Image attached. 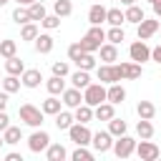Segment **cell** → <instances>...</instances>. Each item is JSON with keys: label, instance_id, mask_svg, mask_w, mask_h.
Masks as SVG:
<instances>
[{"label": "cell", "instance_id": "1", "mask_svg": "<svg viewBox=\"0 0 161 161\" xmlns=\"http://www.w3.org/2000/svg\"><path fill=\"white\" fill-rule=\"evenodd\" d=\"M18 116H20L23 123H28V126H33V128H38V126L43 123V108H35L33 103H23V106L18 108Z\"/></svg>", "mask_w": 161, "mask_h": 161}, {"label": "cell", "instance_id": "2", "mask_svg": "<svg viewBox=\"0 0 161 161\" xmlns=\"http://www.w3.org/2000/svg\"><path fill=\"white\" fill-rule=\"evenodd\" d=\"M108 96V91L103 88V83H91L88 88H83V103H88V106H98V103H103V101H108L106 98Z\"/></svg>", "mask_w": 161, "mask_h": 161}, {"label": "cell", "instance_id": "3", "mask_svg": "<svg viewBox=\"0 0 161 161\" xmlns=\"http://www.w3.org/2000/svg\"><path fill=\"white\" fill-rule=\"evenodd\" d=\"M68 136H70V141H73L75 146H88L91 138H93V133L88 131L86 123H73V126L68 128Z\"/></svg>", "mask_w": 161, "mask_h": 161}, {"label": "cell", "instance_id": "4", "mask_svg": "<svg viewBox=\"0 0 161 161\" xmlns=\"http://www.w3.org/2000/svg\"><path fill=\"white\" fill-rule=\"evenodd\" d=\"M96 75H98V80L101 83H118V80H123L121 78V70H118V65H113V63H106V65H101L98 70H96Z\"/></svg>", "mask_w": 161, "mask_h": 161}, {"label": "cell", "instance_id": "5", "mask_svg": "<svg viewBox=\"0 0 161 161\" xmlns=\"http://www.w3.org/2000/svg\"><path fill=\"white\" fill-rule=\"evenodd\" d=\"M113 151H116L118 158H128V156L136 151V141L123 133V136H118V141H113Z\"/></svg>", "mask_w": 161, "mask_h": 161}, {"label": "cell", "instance_id": "6", "mask_svg": "<svg viewBox=\"0 0 161 161\" xmlns=\"http://www.w3.org/2000/svg\"><path fill=\"white\" fill-rule=\"evenodd\" d=\"M136 153H138V158H141V161H156V158H158V153H161V148H158L156 143H151L148 138H143V141L136 146Z\"/></svg>", "mask_w": 161, "mask_h": 161}, {"label": "cell", "instance_id": "7", "mask_svg": "<svg viewBox=\"0 0 161 161\" xmlns=\"http://www.w3.org/2000/svg\"><path fill=\"white\" fill-rule=\"evenodd\" d=\"M48 146H50V136L45 133V131H35L30 138H28V148L33 151V153H40V151H48Z\"/></svg>", "mask_w": 161, "mask_h": 161}, {"label": "cell", "instance_id": "8", "mask_svg": "<svg viewBox=\"0 0 161 161\" xmlns=\"http://www.w3.org/2000/svg\"><path fill=\"white\" fill-rule=\"evenodd\" d=\"M128 55H131V60H136V63H143V60H148L151 58V48L138 38L136 43H131V48H128Z\"/></svg>", "mask_w": 161, "mask_h": 161}, {"label": "cell", "instance_id": "9", "mask_svg": "<svg viewBox=\"0 0 161 161\" xmlns=\"http://www.w3.org/2000/svg\"><path fill=\"white\" fill-rule=\"evenodd\" d=\"M91 143L96 146V151H98V153H106L108 148H113V141H111V131H98V133H93Z\"/></svg>", "mask_w": 161, "mask_h": 161}, {"label": "cell", "instance_id": "10", "mask_svg": "<svg viewBox=\"0 0 161 161\" xmlns=\"http://www.w3.org/2000/svg\"><path fill=\"white\" fill-rule=\"evenodd\" d=\"M118 70H121V78H128V80H136V78H141V73H143L141 63H136V60H131V63H118Z\"/></svg>", "mask_w": 161, "mask_h": 161}, {"label": "cell", "instance_id": "11", "mask_svg": "<svg viewBox=\"0 0 161 161\" xmlns=\"http://www.w3.org/2000/svg\"><path fill=\"white\" fill-rule=\"evenodd\" d=\"M158 28H161L158 20H146V18H143V20L138 23V38H141V40H148L151 35L158 33Z\"/></svg>", "mask_w": 161, "mask_h": 161}, {"label": "cell", "instance_id": "12", "mask_svg": "<svg viewBox=\"0 0 161 161\" xmlns=\"http://www.w3.org/2000/svg\"><path fill=\"white\" fill-rule=\"evenodd\" d=\"M60 96H63V103H65L68 108H78V106H80V101H83L80 88H75V86H73V88H65Z\"/></svg>", "mask_w": 161, "mask_h": 161}, {"label": "cell", "instance_id": "13", "mask_svg": "<svg viewBox=\"0 0 161 161\" xmlns=\"http://www.w3.org/2000/svg\"><path fill=\"white\" fill-rule=\"evenodd\" d=\"M106 15H108V10H106L103 5H91V10H88V23H91V25H101V23H106Z\"/></svg>", "mask_w": 161, "mask_h": 161}, {"label": "cell", "instance_id": "14", "mask_svg": "<svg viewBox=\"0 0 161 161\" xmlns=\"http://www.w3.org/2000/svg\"><path fill=\"white\" fill-rule=\"evenodd\" d=\"M93 116H96L98 121H111V118L116 116L113 103H111V101H108V103H106V101H103V103H98V106H96V111H93Z\"/></svg>", "mask_w": 161, "mask_h": 161}, {"label": "cell", "instance_id": "15", "mask_svg": "<svg viewBox=\"0 0 161 161\" xmlns=\"http://www.w3.org/2000/svg\"><path fill=\"white\" fill-rule=\"evenodd\" d=\"M5 70H8L10 75H23V73H25V63H23L18 55L5 58Z\"/></svg>", "mask_w": 161, "mask_h": 161}, {"label": "cell", "instance_id": "16", "mask_svg": "<svg viewBox=\"0 0 161 161\" xmlns=\"http://www.w3.org/2000/svg\"><path fill=\"white\" fill-rule=\"evenodd\" d=\"M40 80H43V75H40V70H35V68H30V70L23 73V86H25V88H38Z\"/></svg>", "mask_w": 161, "mask_h": 161}, {"label": "cell", "instance_id": "17", "mask_svg": "<svg viewBox=\"0 0 161 161\" xmlns=\"http://www.w3.org/2000/svg\"><path fill=\"white\" fill-rule=\"evenodd\" d=\"M35 50H38V53H50V50H53V38H50L48 33H40V35L35 38Z\"/></svg>", "mask_w": 161, "mask_h": 161}, {"label": "cell", "instance_id": "18", "mask_svg": "<svg viewBox=\"0 0 161 161\" xmlns=\"http://www.w3.org/2000/svg\"><path fill=\"white\" fill-rule=\"evenodd\" d=\"M98 50H101V60H106V63L118 60V50H116V45H113V43H103Z\"/></svg>", "mask_w": 161, "mask_h": 161}, {"label": "cell", "instance_id": "19", "mask_svg": "<svg viewBox=\"0 0 161 161\" xmlns=\"http://www.w3.org/2000/svg\"><path fill=\"white\" fill-rule=\"evenodd\" d=\"M48 93L50 96H58V93H63L65 91V80H63V75H53V78H48Z\"/></svg>", "mask_w": 161, "mask_h": 161}, {"label": "cell", "instance_id": "20", "mask_svg": "<svg viewBox=\"0 0 161 161\" xmlns=\"http://www.w3.org/2000/svg\"><path fill=\"white\" fill-rule=\"evenodd\" d=\"M113 106L116 103H123V98H126V91H123V86H118V83H111V88H108V96H106Z\"/></svg>", "mask_w": 161, "mask_h": 161}, {"label": "cell", "instance_id": "21", "mask_svg": "<svg viewBox=\"0 0 161 161\" xmlns=\"http://www.w3.org/2000/svg\"><path fill=\"white\" fill-rule=\"evenodd\" d=\"M136 113H138V118H153V116H156V106H153L151 101H138Z\"/></svg>", "mask_w": 161, "mask_h": 161}, {"label": "cell", "instance_id": "22", "mask_svg": "<svg viewBox=\"0 0 161 161\" xmlns=\"http://www.w3.org/2000/svg\"><path fill=\"white\" fill-rule=\"evenodd\" d=\"M73 121H75V116H70L68 111H58V113H55V126H58L60 131H68V128L73 126Z\"/></svg>", "mask_w": 161, "mask_h": 161}, {"label": "cell", "instance_id": "23", "mask_svg": "<svg viewBox=\"0 0 161 161\" xmlns=\"http://www.w3.org/2000/svg\"><path fill=\"white\" fill-rule=\"evenodd\" d=\"M70 80H73L75 88H88V86H91V75H88V70H80V68L70 75Z\"/></svg>", "mask_w": 161, "mask_h": 161}, {"label": "cell", "instance_id": "24", "mask_svg": "<svg viewBox=\"0 0 161 161\" xmlns=\"http://www.w3.org/2000/svg\"><path fill=\"white\" fill-rule=\"evenodd\" d=\"M91 118H93V106L80 103V106L75 108V121H78V123H88Z\"/></svg>", "mask_w": 161, "mask_h": 161}, {"label": "cell", "instance_id": "25", "mask_svg": "<svg viewBox=\"0 0 161 161\" xmlns=\"http://www.w3.org/2000/svg\"><path fill=\"white\" fill-rule=\"evenodd\" d=\"M13 20H15L18 25H25V23H33V18H30V10H28V8H23V5H18V8L13 10Z\"/></svg>", "mask_w": 161, "mask_h": 161}, {"label": "cell", "instance_id": "26", "mask_svg": "<svg viewBox=\"0 0 161 161\" xmlns=\"http://www.w3.org/2000/svg\"><path fill=\"white\" fill-rule=\"evenodd\" d=\"M73 63H75L80 70H93V68H96V58H93V53H83V55H80L78 60H73Z\"/></svg>", "mask_w": 161, "mask_h": 161}, {"label": "cell", "instance_id": "27", "mask_svg": "<svg viewBox=\"0 0 161 161\" xmlns=\"http://www.w3.org/2000/svg\"><path fill=\"white\" fill-rule=\"evenodd\" d=\"M40 108H43V113H48V116H55V113L60 111V101L50 96V98H45V101L40 103Z\"/></svg>", "mask_w": 161, "mask_h": 161}, {"label": "cell", "instance_id": "28", "mask_svg": "<svg viewBox=\"0 0 161 161\" xmlns=\"http://www.w3.org/2000/svg\"><path fill=\"white\" fill-rule=\"evenodd\" d=\"M136 131H138V136H141V138H151V136H153L151 118H141V121L136 123Z\"/></svg>", "mask_w": 161, "mask_h": 161}, {"label": "cell", "instance_id": "29", "mask_svg": "<svg viewBox=\"0 0 161 161\" xmlns=\"http://www.w3.org/2000/svg\"><path fill=\"white\" fill-rule=\"evenodd\" d=\"M3 138H5V143H18V141L23 138V131H20L18 126H8V128L3 131Z\"/></svg>", "mask_w": 161, "mask_h": 161}, {"label": "cell", "instance_id": "30", "mask_svg": "<svg viewBox=\"0 0 161 161\" xmlns=\"http://www.w3.org/2000/svg\"><path fill=\"white\" fill-rule=\"evenodd\" d=\"M68 153H65V148L60 146V143H50L48 146V161H63Z\"/></svg>", "mask_w": 161, "mask_h": 161}, {"label": "cell", "instance_id": "31", "mask_svg": "<svg viewBox=\"0 0 161 161\" xmlns=\"http://www.w3.org/2000/svg\"><path fill=\"white\" fill-rule=\"evenodd\" d=\"M106 23H111V25H121V23H126V13H121V8H111L108 15H106Z\"/></svg>", "mask_w": 161, "mask_h": 161}, {"label": "cell", "instance_id": "32", "mask_svg": "<svg viewBox=\"0 0 161 161\" xmlns=\"http://www.w3.org/2000/svg\"><path fill=\"white\" fill-rule=\"evenodd\" d=\"M143 18H146V15H143V10H141L138 5H128V10H126V20H128V23H136V25H138Z\"/></svg>", "mask_w": 161, "mask_h": 161}, {"label": "cell", "instance_id": "33", "mask_svg": "<svg viewBox=\"0 0 161 161\" xmlns=\"http://www.w3.org/2000/svg\"><path fill=\"white\" fill-rule=\"evenodd\" d=\"M86 38H91V40L98 43V45H103V40H106V30H103L101 25H91V30L86 33Z\"/></svg>", "mask_w": 161, "mask_h": 161}, {"label": "cell", "instance_id": "34", "mask_svg": "<svg viewBox=\"0 0 161 161\" xmlns=\"http://www.w3.org/2000/svg\"><path fill=\"white\" fill-rule=\"evenodd\" d=\"M108 131H111V136H123L126 133V121H121V118H111L108 121Z\"/></svg>", "mask_w": 161, "mask_h": 161}, {"label": "cell", "instance_id": "35", "mask_svg": "<svg viewBox=\"0 0 161 161\" xmlns=\"http://www.w3.org/2000/svg\"><path fill=\"white\" fill-rule=\"evenodd\" d=\"M18 53V43L15 40H0V55L3 58H13Z\"/></svg>", "mask_w": 161, "mask_h": 161}, {"label": "cell", "instance_id": "36", "mask_svg": "<svg viewBox=\"0 0 161 161\" xmlns=\"http://www.w3.org/2000/svg\"><path fill=\"white\" fill-rule=\"evenodd\" d=\"M53 10H55V15L65 18V15L73 13V5H70V0H55V3H53Z\"/></svg>", "mask_w": 161, "mask_h": 161}, {"label": "cell", "instance_id": "37", "mask_svg": "<svg viewBox=\"0 0 161 161\" xmlns=\"http://www.w3.org/2000/svg\"><path fill=\"white\" fill-rule=\"evenodd\" d=\"M38 35H40V33H38V25H35V23H25L23 30H20V38H23V40H35Z\"/></svg>", "mask_w": 161, "mask_h": 161}, {"label": "cell", "instance_id": "38", "mask_svg": "<svg viewBox=\"0 0 161 161\" xmlns=\"http://www.w3.org/2000/svg\"><path fill=\"white\" fill-rule=\"evenodd\" d=\"M28 10H30V18H33V20H43V18H45V5H43L40 0H35L33 5H28Z\"/></svg>", "mask_w": 161, "mask_h": 161}, {"label": "cell", "instance_id": "39", "mask_svg": "<svg viewBox=\"0 0 161 161\" xmlns=\"http://www.w3.org/2000/svg\"><path fill=\"white\" fill-rule=\"evenodd\" d=\"M20 83H23V80H18V75H10V73H8V78H3V91L15 93V91L20 88Z\"/></svg>", "mask_w": 161, "mask_h": 161}, {"label": "cell", "instance_id": "40", "mask_svg": "<svg viewBox=\"0 0 161 161\" xmlns=\"http://www.w3.org/2000/svg\"><path fill=\"white\" fill-rule=\"evenodd\" d=\"M106 38H108V43H113V45H118L126 35H123V30H121V25H113L108 33H106Z\"/></svg>", "mask_w": 161, "mask_h": 161}, {"label": "cell", "instance_id": "41", "mask_svg": "<svg viewBox=\"0 0 161 161\" xmlns=\"http://www.w3.org/2000/svg\"><path fill=\"white\" fill-rule=\"evenodd\" d=\"M70 158H73V161H91V158H93V153H91L86 146H78V148L70 153Z\"/></svg>", "mask_w": 161, "mask_h": 161}, {"label": "cell", "instance_id": "42", "mask_svg": "<svg viewBox=\"0 0 161 161\" xmlns=\"http://www.w3.org/2000/svg\"><path fill=\"white\" fill-rule=\"evenodd\" d=\"M40 25L48 28V30H55V28L60 25V15H45V18L40 20Z\"/></svg>", "mask_w": 161, "mask_h": 161}, {"label": "cell", "instance_id": "43", "mask_svg": "<svg viewBox=\"0 0 161 161\" xmlns=\"http://www.w3.org/2000/svg\"><path fill=\"white\" fill-rule=\"evenodd\" d=\"M78 43H80V48H83L86 53H93V50H98V48H101L98 43H93V40H91V38H86V35H83V40H78Z\"/></svg>", "mask_w": 161, "mask_h": 161}, {"label": "cell", "instance_id": "44", "mask_svg": "<svg viewBox=\"0 0 161 161\" xmlns=\"http://www.w3.org/2000/svg\"><path fill=\"white\" fill-rule=\"evenodd\" d=\"M83 53H86V50L80 48V43H73V45L68 48V58H70V60H78V58H80Z\"/></svg>", "mask_w": 161, "mask_h": 161}, {"label": "cell", "instance_id": "45", "mask_svg": "<svg viewBox=\"0 0 161 161\" xmlns=\"http://www.w3.org/2000/svg\"><path fill=\"white\" fill-rule=\"evenodd\" d=\"M53 75H68V63L55 60V63H53Z\"/></svg>", "mask_w": 161, "mask_h": 161}, {"label": "cell", "instance_id": "46", "mask_svg": "<svg viewBox=\"0 0 161 161\" xmlns=\"http://www.w3.org/2000/svg\"><path fill=\"white\" fill-rule=\"evenodd\" d=\"M10 126V118H8V113L5 111H0V131H5Z\"/></svg>", "mask_w": 161, "mask_h": 161}, {"label": "cell", "instance_id": "47", "mask_svg": "<svg viewBox=\"0 0 161 161\" xmlns=\"http://www.w3.org/2000/svg\"><path fill=\"white\" fill-rule=\"evenodd\" d=\"M151 60H156V63L161 65V45H156V48L151 50Z\"/></svg>", "mask_w": 161, "mask_h": 161}, {"label": "cell", "instance_id": "48", "mask_svg": "<svg viewBox=\"0 0 161 161\" xmlns=\"http://www.w3.org/2000/svg\"><path fill=\"white\" fill-rule=\"evenodd\" d=\"M5 106H8V91L0 93V111H5Z\"/></svg>", "mask_w": 161, "mask_h": 161}, {"label": "cell", "instance_id": "49", "mask_svg": "<svg viewBox=\"0 0 161 161\" xmlns=\"http://www.w3.org/2000/svg\"><path fill=\"white\" fill-rule=\"evenodd\" d=\"M151 5H153V15H156V18H161V0H153Z\"/></svg>", "mask_w": 161, "mask_h": 161}, {"label": "cell", "instance_id": "50", "mask_svg": "<svg viewBox=\"0 0 161 161\" xmlns=\"http://www.w3.org/2000/svg\"><path fill=\"white\" fill-rule=\"evenodd\" d=\"M5 161H23V156H20V153H8Z\"/></svg>", "mask_w": 161, "mask_h": 161}, {"label": "cell", "instance_id": "51", "mask_svg": "<svg viewBox=\"0 0 161 161\" xmlns=\"http://www.w3.org/2000/svg\"><path fill=\"white\" fill-rule=\"evenodd\" d=\"M35 0H18V5H33Z\"/></svg>", "mask_w": 161, "mask_h": 161}, {"label": "cell", "instance_id": "52", "mask_svg": "<svg viewBox=\"0 0 161 161\" xmlns=\"http://www.w3.org/2000/svg\"><path fill=\"white\" fill-rule=\"evenodd\" d=\"M121 3H123L126 8H128V5H136V0H121Z\"/></svg>", "mask_w": 161, "mask_h": 161}, {"label": "cell", "instance_id": "53", "mask_svg": "<svg viewBox=\"0 0 161 161\" xmlns=\"http://www.w3.org/2000/svg\"><path fill=\"white\" fill-rule=\"evenodd\" d=\"M8 3H10V0H0V8H3V5H8Z\"/></svg>", "mask_w": 161, "mask_h": 161}, {"label": "cell", "instance_id": "54", "mask_svg": "<svg viewBox=\"0 0 161 161\" xmlns=\"http://www.w3.org/2000/svg\"><path fill=\"white\" fill-rule=\"evenodd\" d=\"M3 143H5V138H3V136H0V146H3Z\"/></svg>", "mask_w": 161, "mask_h": 161}, {"label": "cell", "instance_id": "55", "mask_svg": "<svg viewBox=\"0 0 161 161\" xmlns=\"http://www.w3.org/2000/svg\"><path fill=\"white\" fill-rule=\"evenodd\" d=\"M0 86H3V78H0Z\"/></svg>", "mask_w": 161, "mask_h": 161}, {"label": "cell", "instance_id": "56", "mask_svg": "<svg viewBox=\"0 0 161 161\" xmlns=\"http://www.w3.org/2000/svg\"><path fill=\"white\" fill-rule=\"evenodd\" d=\"M151 3H153V0H151Z\"/></svg>", "mask_w": 161, "mask_h": 161}, {"label": "cell", "instance_id": "57", "mask_svg": "<svg viewBox=\"0 0 161 161\" xmlns=\"http://www.w3.org/2000/svg\"><path fill=\"white\" fill-rule=\"evenodd\" d=\"M158 30H161V28H158Z\"/></svg>", "mask_w": 161, "mask_h": 161}]
</instances>
